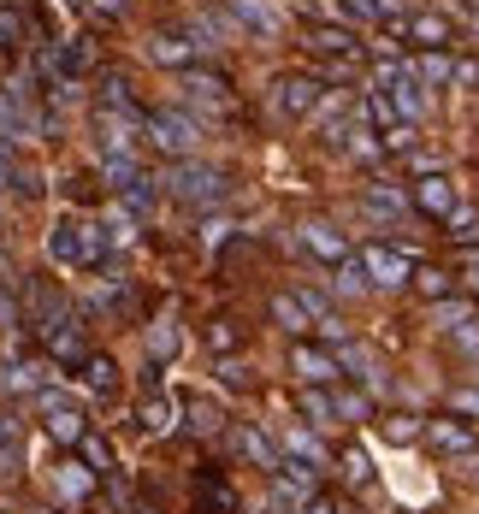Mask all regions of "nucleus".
I'll use <instances>...</instances> for the list:
<instances>
[{
	"label": "nucleus",
	"instance_id": "a19ab883",
	"mask_svg": "<svg viewBox=\"0 0 479 514\" xmlns=\"http://www.w3.org/2000/svg\"><path fill=\"white\" fill-rule=\"evenodd\" d=\"M71 6H77V0H71Z\"/></svg>",
	"mask_w": 479,
	"mask_h": 514
},
{
	"label": "nucleus",
	"instance_id": "423d86ee",
	"mask_svg": "<svg viewBox=\"0 0 479 514\" xmlns=\"http://www.w3.org/2000/svg\"><path fill=\"white\" fill-rule=\"evenodd\" d=\"M361 266H367V278H373L379 290H403V284H414V260H409V249H391V243H367V249H361Z\"/></svg>",
	"mask_w": 479,
	"mask_h": 514
},
{
	"label": "nucleus",
	"instance_id": "7c9ffc66",
	"mask_svg": "<svg viewBox=\"0 0 479 514\" xmlns=\"http://www.w3.org/2000/svg\"><path fill=\"white\" fill-rule=\"evenodd\" d=\"M89 479H95L89 467H60V491H66V497H83V491H89Z\"/></svg>",
	"mask_w": 479,
	"mask_h": 514
},
{
	"label": "nucleus",
	"instance_id": "bb28decb",
	"mask_svg": "<svg viewBox=\"0 0 479 514\" xmlns=\"http://www.w3.org/2000/svg\"><path fill=\"white\" fill-rule=\"evenodd\" d=\"M332 408H338L343 420H367V414H373V402H367L361 390H338V396H332Z\"/></svg>",
	"mask_w": 479,
	"mask_h": 514
},
{
	"label": "nucleus",
	"instance_id": "72a5a7b5",
	"mask_svg": "<svg viewBox=\"0 0 479 514\" xmlns=\"http://www.w3.org/2000/svg\"><path fill=\"white\" fill-rule=\"evenodd\" d=\"M343 479H349V485H367V455H361V450L343 455Z\"/></svg>",
	"mask_w": 479,
	"mask_h": 514
},
{
	"label": "nucleus",
	"instance_id": "b1692460",
	"mask_svg": "<svg viewBox=\"0 0 479 514\" xmlns=\"http://www.w3.org/2000/svg\"><path fill=\"white\" fill-rule=\"evenodd\" d=\"M273 320L284 325V331H308V308H302V302H296V296H273Z\"/></svg>",
	"mask_w": 479,
	"mask_h": 514
},
{
	"label": "nucleus",
	"instance_id": "f704fd0d",
	"mask_svg": "<svg viewBox=\"0 0 479 514\" xmlns=\"http://www.w3.org/2000/svg\"><path fill=\"white\" fill-rule=\"evenodd\" d=\"M385 438H391V444H409V438H420V426H414V420H391Z\"/></svg>",
	"mask_w": 479,
	"mask_h": 514
},
{
	"label": "nucleus",
	"instance_id": "c9c22d12",
	"mask_svg": "<svg viewBox=\"0 0 479 514\" xmlns=\"http://www.w3.org/2000/svg\"><path fill=\"white\" fill-rule=\"evenodd\" d=\"M207 337H213V349H237V331H231V320H219Z\"/></svg>",
	"mask_w": 479,
	"mask_h": 514
},
{
	"label": "nucleus",
	"instance_id": "2f4dec72",
	"mask_svg": "<svg viewBox=\"0 0 479 514\" xmlns=\"http://www.w3.org/2000/svg\"><path fill=\"white\" fill-rule=\"evenodd\" d=\"M172 349H178V331L160 320L154 331H148V355H172Z\"/></svg>",
	"mask_w": 479,
	"mask_h": 514
},
{
	"label": "nucleus",
	"instance_id": "4468645a",
	"mask_svg": "<svg viewBox=\"0 0 479 514\" xmlns=\"http://www.w3.org/2000/svg\"><path fill=\"white\" fill-rule=\"evenodd\" d=\"M196 54H202V42H196V36H154V42H148V60L172 65V71H190Z\"/></svg>",
	"mask_w": 479,
	"mask_h": 514
},
{
	"label": "nucleus",
	"instance_id": "9d476101",
	"mask_svg": "<svg viewBox=\"0 0 479 514\" xmlns=\"http://www.w3.org/2000/svg\"><path fill=\"white\" fill-rule=\"evenodd\" d=\"M397 30H403L409 42H420L426 54H438V48L450 42V18H444V12H409V18H403Z\"/></svg>",
	"mask_w": 479,
	"mask_h": 514
},
{
	"label": "nucleus",
	"instance_id": "a211bd4d",
	"mask_svg": "<svg viewBox=\"0 0 479 514\" xmlns=\"http://www.w3.org/2000/svg\"><path fill=\"white\" fill-rule=\"evenodd\" d=\"M284 450H290V461H302V467H314V473L326 467V444H320L308 426H290V432H284Z\"/></svg>",
	"mask_w": 479,
	"mask_h": 514
},
{
	"label": "nucleus",
	"instance_id": "5701e85b",
	"mask_svg": "<svg viewBox=\"0 0 479 514\" xmlns=\"http://www.w3.org/2000/svg\"><path fill=\"white\" fill-rule=\"evenodd\" d=\"M142 426H148V432H172V426H178V408H172L166 396H148V402H142Z\"/></svg>",
	"mask_w": 479,
	"mask_h": 514
},
{
	"label": "nucleus",
	"instance_id": "9b49d317",
	"mask_svg": "<svg viewBox=\"0 0 479 514\" xmlns=\"http://www.w3.org/2000/svg\"><path fill=\"white\" fill-rule=\"evenodd\" d=\"M290 367H296V379H302V385H332V379H338V355L308 349V343H296V349H290Z\"/></svg>",
	"mask_w": 479,
	"mask_h": 514
},
{
	"label": "nucleus",
	"instance_id": "1a4fd4ad",
	"mask_svg": "<svg viewBox=\"0 0 479 514\" xmlns=\"http://www.w3.org/2000/svg\"><path fill=\"white\" fill-rule=\"evenodd\" d=\"M361 207H367L373 219H403V213L414 207V195L397 190V184H385V178H373V184L361 190Z\"/></svg>",
	"mask_w": 479,
	"mask_h": 514
},
{
	"label": "nucleus",
	"instance_id": "6ab92c4d",
	"mask_svg": "<svg viewBox=\"0 0 479 514\" xmlns=\"http://www.w3.org/2000/svg\"><path fill=\"white\" fill-rule=\"evenodd\" d=\"M237 450L249 455V461H255V467H267V473H278V467H284V455H278L273 444H267V438H261V432H255V426H243V432H237Z\"/></svg>",
	"mask_w": 479,
	"mask_h": 514
},
{
	"label": "nucleus",
	"instance_id": "c85d7f7f",
	"mask_svg": "<svg viewBox=\"0 0 479 514\" xmlns=\"http://www.w3.org/2000/svg\"><path fill=\"white\" fill-rule=\"evenodd\" d=\"M77 450H83V461H89V473H113V455H107V444H101V438H83Z\"/></svg>",
	"mask_w": 479,
	"mask_h": 514
},
{
	"label": "nucleus",
	"instance_id": "f3484780",
	"mask_svg": "<svg viewBox=\"0 0 479 514\" xmlns=\"http://www.w3.org/2000/svg\"><path fill=\"white\" fill-rule=\"evenodd\" d=\"M420 432H426V444L438 455H474V432L456 426V420H432V426H420Z\"/></svg>",
	"mask_w": 479,
	"mask_h": 514
},
{
	"label": "nucleus",
	"instance_id": "2eb2a0df",
	"mask_svg": "<svg viewBox=\"0 0 479 514\" xmlns=\"http://www.w3.org/2000/svg\"><path fill=\"white\" fill-rule=\"evenodd\" d=\"M48 385H54V367H42V361H12L0 373V390H18V396H42Z\"/></svg>",
	"mask_w": 479,
	"mask_h": 514
},
{
	"label": "nucleus",
	"instance_id": "393cba45",
	"mask_svg": "<svg viewBox=\"0 0 479 514\" xmlns=\"http://www.w3.org/2000/svg\"><path fill=\"white\" fill-rule=\"evenodd\" d=\"M302 414H308V426H332V414H338V408H332V396H320V390L308 385V390H302Z\"/></svg>",
	"mask_w": 479,
	"mask_h": 514
},
{
	"label": "nucleus",
	"instance_id": "412c9836",
	"mask_svg": "<svg viewBox=\"0 0 479 514\" xmlns=\"http://www.w3.org/2000/svg\"><path fill=\"white\" fill-rule=\"evenodd\" d=\"M414 77H420L426 89H438V83H456V60H450L444 48H438V54H420V60H414Z\"/></svg>",
	"mask_w": 479,
	"mask_h": 514
},
{
	"label": "nucleus",
	"instance_id": "4be33fe9",
	"mask_svg": "<svg viewBox=\"0 0 479 514\" xmlns=\"http://www.w3.org/2000/svg\"><path fill=\"white\" fill-rule=\"evenodd\" d=\"M332 284H338L343 296H367V290H373V278H367V266H361V255L338 260V278H332Z\"/></svg>",
	"mask_w": 479,
	"mask_h": 514
},
{
	"label": "nucleus",
	"instance_id": "39448f33",
	"mask_svg": "<svg viewBox=\"0 0 479 514\" xmlns=\"http://www.w3.org/2000/svg\"><path fill=\"white\" fill-rule=\"evenodd\" d=\"M36 408H42V420H48V438H54V444H66V450H71V444H83V438H89L83 408H77V402H66L54 385L36 396Z\"/></svg>",
	"mask_w": 479,
	"mask_h": 514
},
{
	"label": "nucleus",
	"instance_id": "e433bc0d",
	"mask_svg": "<svg viewBox=\"0 0 479 514\" xmlns=\"http://www.w3.org/2000/svg\"><path fill=\"white\" fill-rule=\"evenodd\" d=\"M450 408H456V414H479V390H456Z\"/></svg>",
	"mask_w": 479,
	"mask_h": 514
},
{
	"label": "nucleus",
	"instance_id": "20e7f679",
	"mask_svg": "<svg viewBox=\"0 0 479 514\" xmlns=\"http://www.w3.org/2000/svg\"><path fill=\"white\" fill-rule=\"evenodd\" d=\"M273 107L284 113V119H308V113L326 107V83H320L314 71H290V77L273 83Z\"/></svg>",
	"mask_w": 479,
	"mask_h": 514
},
{
	"label": "nucleus",
	"instance_id": "ddd939ff",
	"mask_svg": "<svg viewBox=\"0 0 479 514\" xmlns=\"http://www.w3.org/2000/svg\"><path fill=\"white\" fill-rule=\"evenodd\" d=\"M308 48H314L320 60H355V54H361V42H355L343 24H314V30H308Z\"/></svg>",
	"mask_w": 479,
	"mask_h": 514
},
{
	"label": "nucleus",
	"instance_id": "aec40b11",
	"mask_svg": "<svg viewBox=\"0 0 479 514\" xmlns=\"http://www.w3.org/2000/svg\"><path fill=\"white\" fill-rule=\"evenodd\" d=\"M83 385L95 390V396H119V367H113L107 355H89V361H83Z\"/></svg>",
	"mask_w": 479,
	"mask_h": 514
},
{
	"label": "nucleus",
	"instance_id": "a878e982",
	"mask_svg": "<svg viewBox=\"0 0 479 514\" xmlns=\"http://www.w3.org/2000/svg\"><path fill=\"white\" fill-rule=\"evenodd\" d=\"M414 284H420V296H432V302H444V296H450V272H438V266H420V272H414Z\"/></svg>",
	"mask_w": 479,
	"mask_h": 514
},
{
	"label": "nucleus",
	"instance_id": "6e6552de",
	"mask_svg": "<svg viewBox=\"0 0 479 514\" xmlns=\"http://www.w3.org/2000/svg\"><path fill=\"white\" fill-rule=\"evenodd\" d=\"M414 207L420 213H438V219H450L456 213V190H450V178L444 172H426V178H414Z\"/></svg>",
	"mask_w": 479,
	"mask_h": 514
},
{
	"label": "nucleus",
	"instance_id": "cd10ccee",
	"mask_svg": "<svg viewBox=\"0 0 479 514\" xmlns=\"http://www.w3.org/2000/svg\"><path fill=\"white\" fill-rule=\"evenodd\" d=\"M450 237H456V243H479V213L474 207H456V213H450Z\"/></svg>",
	"mask_w": 479,
	"mask_h": 514
},
{
	"label": "nucleus",
	"instance_id": "0eeeda50",
	"mask_svg": "<svg viewBox=\"0 0 479 514\" xmlns=\"http://www.w3.org/2000/svg\"><path fill=\"white\" fill-rule=\"evenodd\" d=\"M178 95H184L190 107H207L213 119H225V113H231V83H225V77H213V71H178Z\"/></svg>",
	"mask_w": 479,
	"mask_h": 514
},
{
	"label": "nucleus",
	"instance_id": "f03ea898",
	"mask_svg": "<svg viewBox=\"0 0 479 514\" xmlns=\"http://www.w3.org/2000/svg\"><path fill=\"white\" fill-rule=\"evenodd\" d=\"M160 184L178 195V201H190V207H213V201H225V195H231L225 172H213V166H196V160H178V166H172Z\"/></svg>",
	"mask_w": 479,
	"mask_h": 514
},
{
	"label": "nucleus",
	"instance_id": "ea45409f",
	"mask_svg": "<svg viewBox=\"0 0 479 514\" xmlns=\"http://www.w3.org/2000/svg\"><path fill=\"white\" fill-rule=\"evenodd\" d=\"M0 444H6V426H0Z\"/></svg>",
	"mask_w": 479,
	"mask_h": 514
},
{
	"label": "nucleus",
	"instance_id": "c756f323",
	"mask_svg": "<svg viewBox=\"0 0 479 514\" xmlns=\"http://www.w3.org/2000/svg\"><path fill=\"white\" fill-rule=\"evenodd\" d=\"M83 12H89V24H113L119 12H125V0H77Z\"/></svg>",
	"mask_w": 479,
	"mask_h": 514
},
{
	"label": "nucleus",
	"instance_id": "7ed1b4c3",
	"mask_svg": "<svg viewBox=\"0 0 479 514\" xmlns=\"http://www.w3.org/2000/svg\"><path fill=\"white\" fill-rule=\"evenodd\" d=\"M142 130H148V142L160 154H178V160L202 148V119H190V113H148Z\"/></svg>",
	"mask_w": 479,
	"mask_h": 514
},
{
	"label": "nucleus",
	"instance_id": "58836bf2",
	"mask_svg": "<svg viewBox=\"0 0 479 514\" xmlns=\"http://www.w3.org/2000/svg\"><path fill=\"white\" fill-rule=\"evenodd\" d=\"M308 514H338V509H332L326 497H314V503H308Z\"/></svg>",
	"mask_w": 479,
	"mask_h": 514
},
{
	"label": "nucleus",
	"instance_id": "473e14b6",
	"mask_svg": "<svg viewBox=\"0 0 479 514\" xmlns=\"http://www.w3.org/2000/svg\"><path fill=\"white\" fill-rule=\"evenodd\" d=\"M24 36V18H18V6H0V48L6 42H18Z\"/></svg>",
	"mask_w": 479,
	"mask_h": 514
},
{
	"label": "nucleus",
	"instance_id": "f257e3e1",
	"mask_svg": "<svg viewBox=\"0 0 479 514\" xmlns=\"http://www.w3.org/2000/svg\"><path fill=\"white\" fill-rule=\"evenodd\" d=\"M107 231L95 225V219H54V231H48V260L54 266H66V272H95V266H107Z\"/></svg>",
	"mask_w": 479,
	"mask_h": 514
},
{
	"label": "nucleus",
	"instance_id": "f8f14e48",
	"mask_svg": "<svg viewBox=\"0 0 479 514\" xmlns=\"http://www.w3.org/2000/svg\"><path fill=\"white\" fill-rule=\"evenodd\" d=\"M302 249H308V255H320L326 266L349 260V243L338 237V225H326V219H308V225H302Z\"/></svg>",
	"mask_w": 479,
	"mask_h": 514
},
{
	"label": "nucleus",
	"instance_id": "dca6fc26",
	"mask_svg": "<svg viewBox=\"0 0 479 514\" xmlns=\"http://www.w3.org/2000/svg\"><path fill=\"white\" fill-rule=\"evenodd\" d=\"M231 18H237V30H255V36H278V6L273 0H231Z\"/></svg>",
	"mask_w": 479,
	"mask_h": 514
},
{
	"label": "nucleus",
	"instance_id": "4c0bfd02",
	"mask_svg": "<svg viewBox=\"0 0 479 514\" xmlns=\"http://www.w3.org/2000/svg\"><path fill=\"white\" fill-rule=\"evenodd\" d=\"M456 83H479V65H474V60H462V65H456Z\"/></svg>",
	"mask_w": 479,
	"mask_h": 514
}]
</instances>
